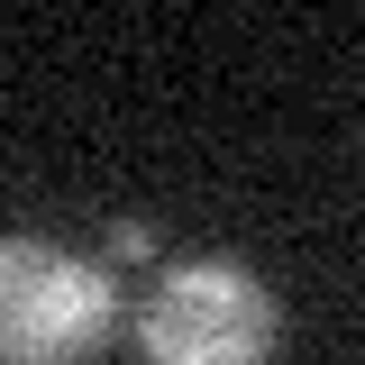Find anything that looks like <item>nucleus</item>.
Masks as SVG:
<instances>
[{"label": "nucleus", "mask_w": 365, "mask_h": 365, "mask_svg": "<svg viewBox=\"0 0 365 365\" xmlns=\"http://www.w3.org/2000/svg\"><path fill=\"white\" fill-rule=\"evenodd\" d=\"M119 319V283L55 237H0V365H83Z\"/></svg>", "instance_id": "1"}, {"label": "nucleus", "mask_w": 365, "mask_h": 365, "mask_svg": "<svg viewBox=\"0 0 365 365\" xmlns=\"http://www.w3.org/2000/svg\"><path fill=\"white\" fill-rule=\"evenodd\" d=\"M274 292L247 265L228 256H201V265H174L146 311H137V347L146 365H265L274 356Z\"/></svg>", "instance_id": "2"}]
</instances>
